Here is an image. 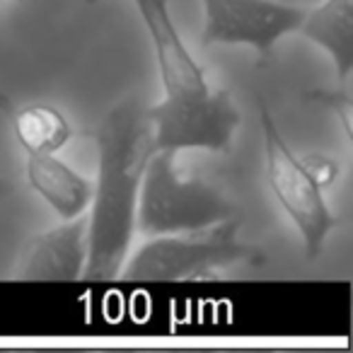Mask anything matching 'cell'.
I'll use <instances>...</instances> for the list:
<instances>
[{
  "instance_id": "6da1fadb",
  "label": "cell",
  "mask_w": 353,
  "mask_h": 353,
  "mask_svg": "<svg viewBox=\"0 0 353 353\" xmlns=\"http://www.w3.org/2000/svg\"><path fill=\"white\" fill-rule=\"evenodd\" d=\"M160 73L162 99L148 107L152 150H230L242 114L225 90H213L172 20L167 0H133Z\"/></svg>"
},
{
  "instance_id": "7a4b0ae2",
  "label": "cell",
  "mask_w": 353,
  "mask_h": 353,
  "mask_svg": "<svg viewBox=\"0 0 353 353\" xmlns=\"http://www.w3.org/2000/svg\"><path fill=\"white\" fill-rule=\"evenodd\" d=\"M97 176L88 208L90 281H114L131 254L136 237L138 194L145 162L152 152V126L148 109L138 102L114 107L97 128Z\"/></svg>"
},
{
  "instance_id": "3957f363",
  "label": "cell",
  "mask_w": 353,
  "mask_h": 353,
  "mask_svg": "<svg viewBox=\"0 0 353 353\" xmlns=\"http://www.w3.org/2000/svg\"><path fill=\"white\" fill-rule=\"evenodd\" d=\"M240 223L242 218L199 232L148 237L126 256L119 276L143 283H179L211 279L237 266L261 264L264 252L242 240Z\"/></svg>"
},
{
  "instance_id": "277c9868",
  "label": "cell",
  "mask_w": 353,
  "mask_h": 353,
  "mask_svg": "<svg viewBox=\"0 0 353 353\" xmlns=\"http://www.w3.org/2000/svg\"><path fill=\"white\" fill-rule=\"evenodd\" d=\"M176 152L152 150L138 194L136 232L143 237L182 235L240 218V208L203 179H187L174 162Z\"/></svg>"
},
{
  "instance_id": "5b68a950",
  "label": "cell",
  "mask_w": 353,
  "mask_h": 353,
  "mask_svg": "<svg viewBox=\"0 0 353 353\" xmlns=\"http://www.w3.org/2000/svg\"><path fill=\"white\" fill-rule=\"evenodd\" d=\"M261 136H264L266 184L276 203L300 232L307 259H317L329 235L339 228V216L324 199V192L312 182V176L300 162V155L288 145L274 114L264 102L259 104Z\"/></svg>"
},
{
  "instance_id": "8992f818",
  "label": "cell",
  "mask_w": 353,
  "mask_h": 353,
  "mask_svg": "<svg viewBox=\"0 0 353 353\" xmlns=\"http://www.w3.org/2000/svg\"><path fill=\"white\" fill-rule=\"evenodd\" d=\"M201 46H247L266 56L281 39L298 34L305 8L279 0H201Z\"/></svg>"
},
{
  "instance_id": "52a82bcc",
  "label": "cell",
  "mask_w": 353,
  "mask_h": 353,
  "mask_svg": "<svg viewBox=\"0 0 353 353\" xmlns=\"http://www.w3.org/2000/svg\"><path fill=\"white\" fill-rule=\"evenodd\" d=\"M88 264V216L63 221L25 245L12 276L17 281H78Z\"/></svg>"
},
{
  "instance_id": "ba28073f",
  "label": "cell",
  "mask_w": 353,
  "mask_h": 353,
  "mask_svg": "<svg viewBox=\"0 0 353 353\" xmlns=\"http://www.w3.org/2000/svg\"><path fill=\"white\" fill-rule=\"evenodd\" d=\"M25 174L32 192L61 218L85 216L92 199V182L83 176L78 170L61 160L59 152H39V155H27Z\"/></svg>"
},
{
  "instance_id": "9c48e42d",
  "label": "cell",
  "mask_w": 353,
  "mask_h": 353,
  "mask_svg": "<svg viewBox=\"0 0 353 353\" xmlns=\"http://www.w3.org/2000/svg\"><path fill=\"white\" fill-rule=\"evenodd\" d=\"M298 34L319 46L332 61L339 83L348 85L353 73V0H324L305 10Z\"/></svg>"
},
{
  "instance_id": "30bf717a",
  "label": "cell",
  "mask_w": 353,
  "mask_h": 353,
  "mask_svg": "<svg viewBox=\"0 0 353 353\" xmlns=\"http://www.w3.org/2000/svg\"><path fill=\"white\" fill-rule=\"evenodd\" d=\"M15 141L27 155L61 152L73 141V123L59 107L49 102L27 104L12 117Z\"/></svg>"
},
{
  "instance_id": "8fae6325",
  "label": "cell",
  "mask_w": 353,
  "mask_h": 353,
  "mask_svg": "<svg viewBox=\"0 0 353 353\" xmlns=\"http://www.w3.org/2000/svg\"><path fill=\"white\" fill-rule=\"evenodd\" d=\"M300 162L307 170V174L312 176V182L317 184L322 192H327L329 187H334L341 174V167L334 160L332 155H324V152H310V155H300Z\"/></svg>"
},
{
  "instance_id": "7c38bea8",
  "label": "cell",
  "mask_w": 353,
  "mask_h": 353,
  "mask_svg": "<svg viewBox=\"0 0 353 353\" xmlns=\"http://www.w3.org/2000/svg\"><path fill=\"white\" fill-rule=\"evenodd\" d=\"M341 88L343 90H339V92H314L312 97L317 99L319 104H327V107L336 114L343 131H346V136L351 138V109H353L351 90H348V85H341Z\"/></svg>"
},
{
  "instance_id": "4fadbf2b",
  "label": "cell",
  "mask_w": 353,
  "mask_h": 353,
  "mask_svg": "<svg viewBox=\"0 0 353 353\" xmlns=\"http://www.w3.org/2000/svg\"><path fill=\"white\" fill-rule=\"evenodd\" d=\"M6 194H8V184L3 182V179H0V199L6 196Z\"/></svg>"
},
{
  "instance_id": "5bb4252c",
  "label": "cell",
  "mask_w": 353,
  "mask_h": 353,
  "mask_svg": "<svg viewBox=\"0 0 353 353\" xmlns=\"http://www.w3.org/2000/svg\"><path fill=\"white\" fill-rule=\"evenodd\" d=\"M0 3H22V0H0Z\"/></svg>"
},
{
  "instance_id": "9a60e30c",
  "label": "cell",
  "mask_w": 353,
  "mask_h": 353,
  "mask_svg": "<svg viewBox=\"0 0 353 353\" xmlns=\"http://www.w3.org/2000/svg\"><path fill=\"white\" fill-rule=\"evenodd\" d=\"M88 3H94V0H88Z\"/></svg>"
}]
</instances>
